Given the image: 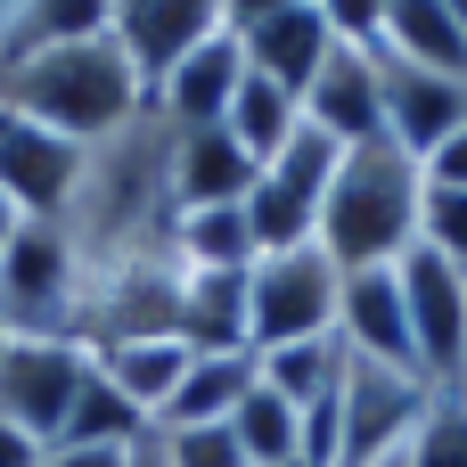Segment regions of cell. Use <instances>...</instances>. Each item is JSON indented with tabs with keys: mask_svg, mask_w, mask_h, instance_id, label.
Segmentation results:
<instances>
[{
	"mask_svg": "<svg viewBox=\"0 0 467 467\" xmlns=\"http://www.w3.org/2000/svg\"><path fill=\"white\" fill-rule=\"evenodd\" d=\"M0 107L82 140V148H107L115 131H131L148 115V82L115 33H90V41H49V49L0 57Z\"/></svg>",
	"mask_w": 467,
	"mask_h": 467,
	"instance_id": "6da1fadb",
	"label": "cell"
},
{
	"mask_svg": "<svg viewBox=\"0 0 467 467\" xmlns=\"http://www.w3.org/2000/svg\"><path fill=\"white\" fill-rule=\"evenodd\" d=\"M419 197H427V164L394 140L378 148H345L328 205H320V246L337 254V271H378L402 263L419 246Z\"/></svg>",
	"mask_w": 467,
	"mask_h": 467,
	"instance_id": "7a4b0ae2",
	"label": "cell"
},
{
	"mask_svg": "<svg viewBox=\"0 0 467 467\" xmlns=\"http://www.w3.org/2000/svg\"><path fill=\"white\" fill-rule=\"evenodd\" d=\"M90 254L66 222H25L8 263H0V312H8V337H74L90 345Z\"/></svg>",
	"mask_w": 467,
	"mask_h": 467,
	"instance_id": "3957f363",
	"label": "cell"
},
{
	"mask_svg": "<svg viewBox=\"0 0 467 467\" xmlns=\"http://www.w3.org/2000/svg\"><path fill=\"white\" fill-rule=\"evenodd\" d=\"M337 296H345V271H337V254H328L320 238H312V246H287V254H263V263L246 271V328H254V353L337 337Z\"/></svg>",
	"mask_w": 467,
	"mask_h": 467,
	"instance_id": "277c9868",
	"label": "cell"
},
{
	"mask_svg": "<svg viewBox=\"0 0 467 467\" xmlns=\"http://www.w3.org/2000/svg\"><path fill=\"white\" fill-rule=\"evenodd\" d=\"M337 164H345V148L337 140H320L312 123L254 172V189H246V230H254V263L263 254H287V246H312L320 238V205H328V181H337Z\"/></svg>",
	"mask_w": 467,
	"mask_h": 467,
	"instance_id": "5b68a950",
	"label": "cell"
},
{
	"mask_svg": "<svg viewBox=\"0 0 467 467\" xmlns=\"http://www.w3.org/2000/svg\"><path fill=\"white\" fill-rule=\"evenodd\" d=\"M82 181H90V148L82 140H66V131L33 123V115L0 107V197L25 222H74Z\"/></svg>",
	"mask_w": 467,
	"mask_h": 467,
	"instance_id": "8992f818",
	"label": "cell"
},
{
	"mask_svg": "<svg viewBox=\"0 0 467 467\" xmlns=\"http://www.w3.org/2000/svg\"><path fill=\"white\" fill-rule=\"evenodd\" d=\"M82 378H90V345H74V337H8V353H0V419L49 451L66 435V410H74Z\"/></svg>",
	"mask_w": 467,
	"mask_h": 467,
	"instance_id": "52a82bcc",
	"label": "cell"
},
{
	"mask_svg": "<svg viewBox=\"0 0 467 467\" xmlns=\"http://www.w3.org/2000/svg\"><path fill=\"white\" fill-rule=\"evenodd\" d=\"M304 123L337 148H378L386 140V57L369 41H328L320 74L304 82Z\"/></svg>",
	"mask_w": 467,
	"mask_h": 467,
	"instance_id": "ba28073f",
	"label": "cell"
},
{
	"mask_svg": "<svg viewBox=\"0 0 467 467\" xmlns=\"http://www.w3.org/2000/svg\"><path fill=\"white\" fill-rule=\"evenodd\" d=\"M435 394L443 386L419 378V369H386V361H353L345 353V467L402 451L419 435V419H427Z\"/></svg>",
	"mask_w": 467,
	"mask_h": 467,
	"instance_id": "9c48e42d",
	"label": "cell"
},
{
	"mask_svg": "<svg viewBox=\"0 0 467 467\" xmlns=\"http://www.w3.org/2000/svg\"><path fill=\"white\" fill-rule=\"evenodd\" d=\"M402 304H410V353L435 386L467 378V271H451L443 254L410 246L402 254Z\"/></svg>",
	"mask_w": 467,
	"mask_h": 467,
	"instance_id": "30bf717a",
	"label": "cell"
},
{
	"mask_svg": "<svg viewBox=\"0 0 467 467\" xmlns=\"http://www.w3.org/2000/svg\"><path fill=\"white\" fill-rule=\"evenodd\" d=\"M238 82H246V49H238V33H213V41H197L189 57H172V66L156 74L148 115H156L164 131H205V123L230 115Z\"/></svg>",
	"mask_w": 467,
	"mask_h": 467,
	"instance_id": "8fae6325",
	"label": "cell"
},
{
	"mask_svg": "<svg viewBox=\"0 0 467 467\" xmlns=\"http://www.w3.org/2000/svg\"><path fill=\"white\" fill-rule=\"evenodd\" d=\"M337 345H345L353 361L419 369V353H410V304H402V263L345 271V296H337ZM419 378H427V369H419Z\"/></svg>",
	"mask_w": 467,
	"mask_h": 467,
	"instance_id": "7c38bea8",
	"label": "cell"
},
{
	"mask_svg": "<svg viewBox=\"0 0 467 467\" xmlns=\"http://www.w3.org/2000/svg\"><path fill=\"white\" fill-rule=\"evenodd\" d=\"M386 57V49H378ZM467 123V74H435V66H402L386 57V140L410 148L419 164Z\"/></svg>",
	"mask_w": 467,
	"mask_h": 467,
	"instance_id": "4fadbf2b",
	"label": "cell"
},
{
	"mask_svg": "<svg viewBox=\"0 0 467 467\" xmlns=\"http://www.w3.org/2000/svg\"><path fill=\"white\" fill-rule=\"evenodd\" d=\"M254 172L263 164L230 140V123H205V131H172L164 140V197H172V213H189V205H246Z\"/></svg>",
	"mask_w": 467,
	"mask_h": 467,
	"instance_id": "5bb4252c",
	"label": "cell"
},
{
	"mask_svg": "<svg viewBox=\"0 0 467 467\" xmlns=\"http://www.w3.org/2000/svg\"><path fill=\"white\" fill-rule=\"evenodd\" d=\"M107 33L123 41V57L140 66V82L156 90V74L172 57H189L197 41L222 33V0H115V25Z\"/></svg>",
	"mask_w": 467,
	"mask_h": 467,
	"instance_id": "9a60e30c",
	"label": "cell"
},
{
	"mask_svg": "<svg viewBox=\"0 0 467 467\" xmlns=\"http://www.w3.org/2000/svg\"><path fill=\"white\" fill-rule=\"evenodd\" d=\"M328 41H337V25H328V8H320V0H296V8H279V16H263L254 33H238L246 66H254V74H271V82H279V90H296V99H304V82L320 74Z\"/></svg>",
	"mask_w": 467,
	"mask_h": 467,
	"instance_id": "2e32d148",
	"label": "cell"
},
{
	"mask_svg": "<svg viewBox=\"0 0 467 467\" xmlns=\"http://www.w3.org/2000/svg\"><path fill=\"white\" fill-rule=\"evenodd\" d=\"M181 337L189 353H254L246 271H181Z\"/></svg>",
	"mask_w": 467,
	"mask_h": 467,
	"instance_id": "e0dca14e",
	"label": "cell"
},
{
	"mask_svg": "<svg viewBox=\"0 0 467 467\" xmlns=\"http://www.w3.org/2000/svg\"><path fill=\"white\" fill-rule=\"evenodd\" d=\"M131 402H140V419L148 427H164V410H172V394H181V378H189V337H131V345H99L90 353Z\"/></svg>",
	"mask_w": 467,
	"mask_h": 467,
	"instance_id": "ac0fdd59",
	"label": "cell"
},
{
	"mask_svg": "<svg viewBox=\"0 0 467 467\" xmlns=\"http://www.w3.org/2000/svg\"><path fill=\"white\" fill-rule=\"evenodd\" d=\"M378 49L402 66H435V74H467V33L443 0H386Z\"/></svg>",
	"mask_w": 467,
	"mask_h": 467,
	"instance_id": "d6986e66",
	"label": "cell"
},
{
	"mask_svg": "<svg viewBox=\"0 0 467 467\" xmlns=\"http://www.w3.org/2000/svg\"><path fill=\"white\" fill-rule=\"evenodd\" d=\"M164 246L181 271H254V230L246 205H189L164 222Z\"/></svg>",
	"mask_w": 467,
	"mask_h": 467,
	"instance_id": "ffe728a7",
	"label": "cell"
},
{
	"mask_svg": "<svg viewBox=\"0 0 467 467\" xmlns=\"http://www.w3.org/2000/svg\"><path fill=\"white\" fill-rule=\"evenodd\" d=\"M246 386H254V353H197L189 378H181V394H172V410H164V427H230V410L246 402Z\"/></svg>",
	"mask_w": 467,
	"mask_h": 467,
	"instance_id": "44dd1931",
	"label": "cell"
},
{
	"mask_svg": "<svg viewBox=\"0 0 467 467\" xmlns=\"http://www.w3.org/2000/svg\"><path fill=\"white\" fill-rule=\"evenodd\" d=\"M222 123H230V140H238L254 164H271V156L304 131V99H296V90H279L271 74H254V66H246V82H238V99H230V115H222Z\"/></svg>",
	"mask_w": 467,
	"mask_h": 467,
	"instance_id": "7402d4cb",
	"label": "cell"
},
{
	"mask_svg": "<svg viewBox=\"0 0 467 467\" xmlns=\"http://www.w3.org/2000/svg\"><path fill=\"white\" fill-rule=\"evenodd\" d=\"M156 427L140 419V402L90 361V378H82V394H74V410H66V435L57 443H99V451H131V443H148Z\"/></svg>",
	"mask_w": 467,
	"mask_h": 467,
	"instance_id": "603a6c76",
	"label": "cell"
},
{
	"mask_svg": "<svg viewBox=\"0 0 467 467\" xmlns=\"http://www.w3.org/2000/svg\"><path fill=\"white\" fill-rule=\"evenodd\" d=\"M254 378H263L279 402L312 410V402H328V394L345 386V345H337V337H312V345H271V353H254Z\"/></svg>",
	"mask_w": 467,
	"mask_h": 467,
	"instance_id": "cb8c5ba5",
	"label": "cell"
},
{
	"mask_svg": "<svg viewBox=\"0 0 467 467\" xmlns=\"http://www.w3.org/2000/svg\"><path fill=\"white\" fill-rule=\"evenodd\" d=\"M230 435H238L246 467H287V460H304V410H296V402H279L263 378H254V386H246V402L230 410Z\"/></svg>",
	"mask_w": 467,
	"mask_h": 467,
	"instance_id": "d4e9b609",
	"label": "cell"
},
{
	"mask_svg": "<svg viewBox=\"0 0 467 467\" xmlns=\"http://www.w3.org/2000/svg\"><path fill=\"white\" fill-rule=\"evenodd\" d=\"M107 25H115V0H25L16 25H8V41H0V57L49 49V41H90V33H107Z\"/></svg>",
	"mask_w": 467,
	"mask_h": 467,
	"instance_id": "484cf974",
	"label": "cell"
},
{
	"mask_svg": "<svg viewBox=\"0 0 467 467\" xmlns=\"http://www.w3.org/2000/svg\"><path fill=\"white\" fill-rule=\"evenodd\" d=\"M410 467H467V402L451 386L427 402V419H419V435H410Z\"/></svg>",
	"mask_w": 467,
	"mask_h": 467,
	"instance_id": "4316f807",
	"label": "cell"
},
{
	"mask_svg": "<svg viewBox=\"0 0 467 467\" xmlns=\"http://www.w3.org/2000/svg\"><path fill=\"white\" fill-rule=\"evenodd\" d=\"M419 246L443 254L451 271H467V189H435L427 181V197H419Z\"/></svg>",
	"mask_w": 467,
	"mask_h": 467,
	"instance_id": "83f0119b",
	"label": "cell"
},
{
	"mask_svg": "<svg viewBox=\"0 0 467 467\" xmlns=\"http://www.w3.org/2000/svg\"><path fill=\"white\" fill-rule=\"evenodd\" d=\"M156 443H164L172 467H246V451H238L230 427H164Z\"/></svg>",
	"mask_w": 467,
	"mask_h": 467,
	"instance_id": "f1b7e54d",
	"label": "cell"
},
{
	"mask_svg": "<svg viewBox=\"0 0 467 467\" xmlns=\"http://www.w3.org/2000/svg\"><path fill=\"white\" fill-rule=\"evenodd\" d=\"M328 8V25L345 33V41H369L378 49V25H386V0H320Z\"/></svg>",
	"mask_w": 467,
	"mask_h": 467,
	"instance_id": "f546056e",
	"label": "cell"
},
{
	"mask_svg": "<svg viewBox=\"0 0 467 467\" xmlns=\"http://www.w3.org/2000/svg\"><path fill=\"white\" fill-rule=\"evenodd\" d=\"M427 181H435V189H467V123L427 156Z\"/></svg>",
	"mask_w": 467,
	"mask_h": 467,
	"instance_id": "4dcf8cb0",
	"label": "cell"
},
{
	"mask_svg": "<svg viewBox=\"0 0 467 467\" xmlns=\"http://www.w3.org/2000/svg\"><path fill=\"white\" fill-rule=\"evenodd\" d=\"M140 451V443H131ZM131 451H99V443H49L41 467H131Z\"/></svg>",
	"mask_w": 467,
	"mask_h": 467,
	"instance_id": "1f68e13d",
	"label": "cell"
},
{
	"mask_svg": "<svg viewBox=\"0 0 467 467\" xmlns=\"http://www.w3.org/2000/svg\"><path fill=\"white\" fill-rule=\"evenodd\" d=\"M0 467H41V443H33V435H16L8 419H0Z\"/></svg>",
	"mask_w": 467,
	"mask_h": 467,
	"instance_id": "d6a6232c",
	"label": "cell"
},
{
	"mask_svg": "<svg viewBox=\"0 0 467 467\" xmlns=\"http://www.w3.org/2000/svg\"><path fill=\"white\" fill-rule=\"evenodd\" d=\"M16 230H25V213H16V205L0 197V263H8V246H16Z\"/></svg>",
	"mask_w": 467,
	"mask_h": 467,
	"instance_id": "836d02e7",
	"label": "cell"
},
{
	"mask_svg": "<svg viewBox=\"0 0 467 467\" xmlns=\"http://www.w3.org/2000/svg\"><path fill=\"white\" fill-rule=\"evenodd\" d=\"M131 467H172V460H164V443H156V435H148V443H140V451H131Z\"/></svg>",
	"mask_w": 467,
	"mask_h": 467,
	"instance_id": "e575fe53",
	"label": "cell"
},
{
	"mask_svg": "<svg viewBox=\"0 0 467 467\" xmlns=\"http://www.w3.org/2000/svg\"><path fill=\"white\" fill-rule=\"evenodd\" d=\"M361 467H410V443H402V451H386V460H361Z\"/></svg>",
	"mask_w": 467,
	"mask_h": 467,
	"instance_id": "d590c367",
	"label": "cell"
},
{
	"mask_svg": "<svg viewBox=\"0 0 467 467\" xmlns=\"http://www.w3.org/2000/svg\"><path fill=\"white\" fill-rule=\"evenodd\" d=\"M16 8H25V0H0V41H8V25H16Z\"/></svg>",
	"mask_w": 467,
	"mask_h": 467,
	"instance_id": "8d00e7d4",
	"label": "cell"
},
{
	"mask_svg": "<svg viewBox=\"0 0 467 467\" xmlns=\"http://www.w3.org/2000/svg\"><path fill=\"white\" fill-rule=\"evenodd\" d=\"M443 8H451V16H460V33H467V0H443Z\"/></svg>",
	"mask_w": 467,
	"mask_h": 467,
	"instance_id": "74e56055",
	"label": "cell"
},
{
	"mask_svg": "<svg viewBox=\"0 0 467 467\" xmlns=\"http://www.w3.org/2000/svg\"><path fill=\"white\" fill-rule=\"evenodd\" d=\"M0 353H8V312H0Z\"/></svg>",
	"mask_w": 467,
	"mask_h": 467,
	"instance_id": "f35d334b",
	"label": "cell"
},
{
	"mask_svg": "<svg viewBox=\"0 0 467 467\" xmlns=\"http://www.w3.org/2000/svg\"><path fill=\"white\" fill-rule=\"evenodd\" d=\"M451 394H460V402H467V378H460V386H451Z\"/></svg>",
	"mask_w": 467,
	"mask_h": 467,
	"instance_id": "ab89813d",
	"label": "cell"
},
{
	"mask_svg": "<svg viewBox=\"0 0 467 467\" xmlns=\"http://www.w3.org/2000/svg\"><path fill=\"white\" fill-rule=\"evenodd\" d=\"M287 467H312V460H287Z\"/></svg>",
	"mask_w": 467,
	"mask_h": 467,
	"instance_id": "60d3db41",
	"label": "cell"
}]
</instances>
